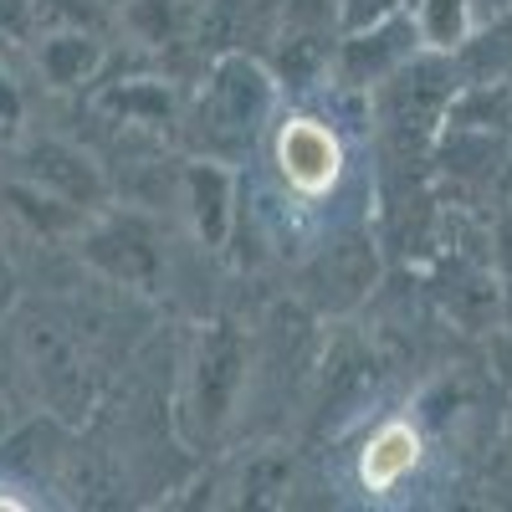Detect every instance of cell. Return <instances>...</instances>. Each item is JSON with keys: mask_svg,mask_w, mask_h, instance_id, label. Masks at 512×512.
I'll return each mask as SVG.
<instances>
[{"mask_svg": "<svg viewBox=\"0 0 512 512\" xmlns=\"http://www.w3.org/2000/svg\"><path fill=\"white\" fill-rule=\"evenodd\" d=\"M277 159H282L287 185H292V190H303V195H323V190H333L338 169H344V149H338V139L328 134L323 123H313V118H292V123L282 128Z\"/></svg>", "mask_w": 512, "mask_h": 512, "instance_id": "6da1fadb", "label": "cell"}, {"mask_svg": "<svg viewBox=\"0 0 512 512\" xmlns=\"http://www.w3.org/2000/svg\"><path fill=\"white\" fill-rule=\"evenodd\" d=\"M420 461V436L410 425H384V431L364 446V461H359V482L369 492H390L410 477V466Z\"/></svg>", "mask_w": 512, "mask_h": 512, "instance_id": "7a4b0ae2", "label": "cell"}]
</instances>
